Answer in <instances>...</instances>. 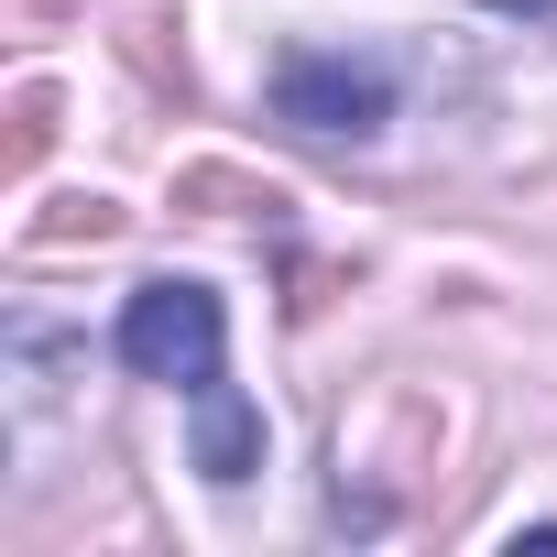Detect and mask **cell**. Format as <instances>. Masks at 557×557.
Segmentation results:
<instances>
[{
    "label": "cell",
    "mask_w": 557,
    "mask_h": 557,
    "mask_svg": "<svg viewBox=\"0 0 557 557\" xmlns=\"http://www.w3.org/2000/svg\"><path fill=\"white\" fill-rule=\"evenodd\" d=\"M186 416H197V470L219 481V492H240L251 470H262V416L240 405V383L219 372V383H197L186 394Z\"/></svg>",
    "instance_id": "obj_3"
},
{
    "label": "cell",
    "mask_w": 557,
    "mask_h": 557,
    "mask_svg": "<svg viewBox=\"0 0 557 557\" xmlns=\"http://www.w3.org/2000/svg\"><path fill=\"white\" fill-rule=\"evenodd\" d=\"M262 99L273 121L296 132H329V143H372L394 121V55H361V45H285L262 66Z\"/></svg>",
    "instance_id": "obj_1"
},
{
    "label": "cell",
    "mask_w": 557,
    "mask_h": 557,
    "mask_svg": "<svg viewBox=\"0 0 557 557\" xmlns=\"http://www.w3.org/2000/svg\"><path fill=\"white\" fill-rule=\"evenodd\" d=\"M110 350H121L143 383L197 394V383H219V361H230V318H219V296H208V285H186V273H153V285H132V296H121Z\"/></svg>",
    "instance_id": "obj_2"
},
{
    "label": "cell",
    "mask_w": 557,
    "mask_h": 557,
    "mask_svg": "<svg viewBox=\"0 0 557 557\" xmlns=\"http://www.w3.org/2000/svg\"><path fill=\"white\" fill-rule=\"evenodd\" d=\"M492 12H557V0H492Z\"/></svg>",
    "instance_id": "obj_4"
}]
</instances>
